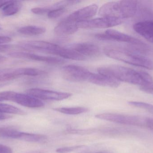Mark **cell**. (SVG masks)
<instances>
[{"label":"cell","mask_w":153,"mask_h":153,"mask_svg":"<svg viewBox=\"0 0 153 153\" xmlns=\"http://www.w3.org/2000/svg\"><path fill=\"white\" fill-rule=\"evenodd\" d=\"M97 71L99 73L112 77L120 82L138 85L140 87L153 83L152 77L147 73L122 66L112 65L101 66L97 69Z\"/></svg>","instance_id":"obj_1"},{"label":"cell","mask_w":153,"mask_h":153,"mask_svg":"<svg viewBox=\"0 0 153 153\" xmlns=\"http://www.w3.org/2000/svg\"><path fill=\"white\" fill-rule=\"evenodd\" d=\"M108 57L134 66L153 70V62L143 55L123 48L108 46L103 49Z\"/></svg>","instance_id":"obj_2"},{"label":"cell","mask_w":153,"mask_h":153,"mask_svg":"<svg viewBox=\"0 0 153 153\" xmlns=\"http://www.w3.org/2000/svg\"><path fill=\"white\" fill-rule=\"evenodd\" d=\"M137 1L132 0L109 2L103 4L99 10L102 17H114L124 20L133 17L136 13Z\"/></svg>","instance_id":"obj_3"},{"label":"cell","mask_w":153,"mask_h":153,"mask_svg":"<svg viewBox=\"0 0 153 153\" xmlns=\"http://www.w3.org/2000/svg\"><path fill=\"white\" fill-rule=\"evenodd\" d=\"M98 119L117 124L144 128L153 130V119L144 116L118 113H102L95 115Z\"/></svg>","instance_id":"obj_4"},{"label":"cell","mask_w":153,"mask_h":153,"mask_svg":"<svg viewBox=\"0 0 153 153\" xmlns=\"http://www.w3.org/2000/svg\"><path fill=\"white\" fill-rule=\"evenodd\" d=\"M0 100L10 101L16 102L21 106L29 108H39L45 104L41 100L27 94L18 93L13 91L0 92Z\"/></svg>","instance_id":"obj_5"},{"label":"cell","mask_w":153,"mask_h":153,"mask_svg":"<svg viewBox=\"0 0 153 153\" xmlns=\"http://www.w3.org/2000/svg\"><path fill=\"white\" fill-rule=\"evenodd\" d=\"M18 46L24 50L38 51L56 55L61 47L56 44L43 40L21 41L19 43Z\"/></svg>","instance_id":"obj_6"},{"label":"cell","mask_w":153,"mask_h":153,"mask_svg":"<svg viewBox=\"0 0 153 153\" xmlns=\"http://www.w3.org/2000/svg\"><path fill=\"white\" fill-rule=\"evenodd\" d=\"M98 39L102 40H111L127 43L137 46H145L146 44L136 38L129 36L114 29H108L103 33L96 34Z\"/></svg>","instance_id":"obj_7"},{"label":"cell","mask_w":153,"mask_h":153,"mask_svg":"<svg viewBox=\"0 0 153 153\" xmlns=\"http://www.w3.org/2000/svg\"><path fill=\"white\" fill-rule=\"evenodd\" d=\"M65 79L74 82L88 81L91 72L82 66L75 65L65 66L62 69Z\"/></svg>","instance_id":"obj_8"},{"label":"cell","mask_w":153,"mask_h":153,"mask_svg":"<svg viewBox=\"0 0 153 153\" xmlns=\"http://www.w3.org/2000/svg\"><path fill=\"white\" fill-rule=\"evenodd\" d=\"M123 21L114 17H104L90 19L77 23L78 28H106L117 26L121 24Z\"/></svg>","instance_id":"obj_9"},{"label":"cell","mask_w":153,"mask_h":153,"mask_svg":"<svg viewBox=\"0 0 153 153\" xmlns=\"http://www.w3.org/2000/svg\"><path fill=\"white\" fill-rule=\"evenodd\" d=\"M27 94L39 100H45L61 101L70 98L72 94L69 93L60 92L39 88L29 89Z\"/></svg>","instance_id":"obj_10"},{"label":"cell","mask_w":153,"mask_h":153,"mask_svg":"<svg viewBox=\"0 0 153 153\" xmlns=\"http://www.w3.org/2000/svg\"><path fill=\"white\" fill-rule=\"evenodd\" d=\"M8 55L13 58L28 59L32 61L43 62L50 64L60 65L64 63L65 62V60L61 57L45 56L26 52H11L9 53Z\"/></svg>","instance_id":"obj_11"},{"label":"cell","mask_w":153,"mask_h":153,"mask_svg":"<svg viewBox=\"0 0 153 153\" xmlns=\"http://www.w3.org/2000/svg\"><path fill=\"white\" fill-rule=\"evenodd\" d=\"M85 57H94L101 54V49L96 44L90 42L75 43L67 47Z\"/></svg>","instance_id":"obj_12"},{"label":"cell","mask_w":153,"mask_h":153,"mask_svg":"<svg viewBox=\"0 0 153 153\" xmlns=\"http://www.w3.org/2000/svg\"><path fill=\"white\" fill-rule=\"evenodd\" d=\"M98 10V6L97 4L88 5L72 13L66 19L76 23L88 20L96 14Z\"/></svg>","instance_id":"obj_13"},{"label":"cell","mask_w":153,"mask_h":153,"mask_svg":"<svg viewBox=\"0 0 153 153\" xmlns=\"http://www.w3.org/2000/svg\"><path fill=\"white\" fill-rule=\"evenodd\" d=\"M133 28L137 34L153 44V20L138 22L133 25Z\"/></svg>","instance_id":"obj_14"},{"label":"cell","mask_w":153,"mask_h":153,"mask_svg":"<svg viewBox=\"0 0 153 153\" xmlns=\"http://www.w3.org/2000/svg\"><path fill=\"white\" fill-rule=\"evenodd\" d=\"M88 81L96 85L111 88H117L120 85V82L118 80L99 73H91Z\"/></svg>","instance_id":"obj_15"},{"label":"cell","mask_w":153,"mask_h":153,"mask_svg":"<svg viewBox=\"0 0 153 153\" xmlns=\"http://www.w3.org/2000/svg\"><path fill=\"white\" fill-rule=\"evenodd\" d=\"M77 23L67 19L59 22L55 28L54 31L57 36H67L75 33L78 30Z\"/></svg>","instance_id":"obj_16"},{"label":"cell","mask_w":153,"mask_h":153,"mask_svg":"<svg viewBox=\"0 0 153 153\" xmlns=\"http://www.w3.org/2000/svg\"><path fill=\"white\" fill-rule=\"evenodd\" d=\"M27 68L0 69V82L11 81L22 76H27Z\"/></svg>","instance_id":"obj_17"},{"label":"cell","mask_w":153,"mask_h":153,"mask_svg":"<svg viewBox=\"0 0 153 153\" xmlns=\"http://www.w3.org/2000/svg\"><path fill=\"white\" fill-rule=\"evenodd\" d=\"M15 139L30 143H44L47 140V137L44 135L30 134L19 131Z\"/></svg>","instance_id":"obj_18"},{"label":"cell","mask_w":153,"mask_h":153,"mask_svg":"<svg viewBox=\"0 0 153 153\" xmlns=\"http://www.w3.org/2000/svg\"><path fill=\"white\" fill-rule=\"evenodd\" d=\"M57 56L66 59H71V60H76V61H84L86 58L82 55L75 52L73 49L69 48L62 47H61Z\"/></svg>","instance_id":"obj_19"},{"label":"cell","mask_w":153,"mask_h":153,"mask_svg":"<svg viewBox=\"0 0 153 153\" xmlns=\"http://www.w3.org/2000/svg\"><path fill=\"white\" fill-rule=\"evenodd\" d=\"M22 6V3L19 1H9L2 8V11L5 16H12L17 13L21 10Z\"/></svg>","instance_id":"obj_20"},{"label":"cell","mask_w":153,"mask_h":153,"mask_svg":"<svg viewBox=\"0 0 153 153\" xmlns=\"http://www.w3.org/2000/svg\"><path fill=\"white\" fill-rule=\"evenodd\" d=\"M46 31L45 28L36 26H27L19 29V33L26 36H38L44 34Z\"/></svg>","instance_id":"obj_21"},{"label":"cell","mask_w":153,"mask_h":153,"mask_svg":"<svg viewBox=\"0 0 153 153\" xmlns=\"http://www.w3.org/2000/svg\"><path fill=\"white\" fill-rule=\"evenodd\" d=\"M57 112L68 115H77L85 113L88 111V109L84 107H59L53 109Z\"/></svg>","instance_id":"obj_22"},{"label":"cell","mask_w":153,"mask_h":153,"mask_svg":"<svg viewBox=\"0 0 153 153\" xmlns=\"http://www.w3.org/2000/svg\"><path fill=\"white\" fill-rule=\"evenodd\" d=\"M0 113L19 115H24L26 114L25 111H23L19 108L9 104L1 103H0Z\"/></svg>","instance_id":"obj_23"},{"label":"cell","mask_w":153,"mask_h":153,"mask_svg":"<svg viewBox=\"0 0 153 153\" xmlns=\"http://www.w3.org/2000/svg\"><path fill=\"white\" fill-rule=\"evenodd\" d=\"M19 131L10 127H0V138L15 139Z\"/></svg>","instance_id":"obj_24"},{"label":"cell","mask_w":153,"mask_h":153,"mask_svg":"<svg viewBox=\"0 0 153 153\" xmlns=\"http://www.w3.org/2000/svg\"><path fill=\"white\" fill-rule=\"evenodd\" d=\"M128 103L132 107L145 110L153 116V104L138 101H129Z\"/></svg>","instance_id":"obj_25"},{"label":"cell","mask_w":153,"mask_h":153,"mask_svg":"<svg viewBox=\"0 0 153 153\" xmlns=\"http://www.w3.org/2000/svg\"><path fill=\"white\" fill-rule=\"evenodd\" d=\"M85 147H86V146L83 145L74 146H69V147H62V148H59L56 149V152L57 153H69L82 150Z\"/></svg>","instance_id":"obj_26"},{"label":"cell","mask_w":153,"mask_h":153,"mask_svg":"<svg viewBox=\"0 0 153 153\" xmlns=\"http://www.w3.org/2000/svg\"><path fill=\"white\" fill-rule=\"evenodd\" d=\"M66 11V8H59L50 10L47 13L49 19H56L62 16Z\"/></svg>","instance_id":"obj_27"},{"label":"cell","mask_w":153,"mask_h":153,"mask_svg":"<svg viewBox=\"0 0 153 153\" xmlns=\"http://www.w3.org/2000/svg\"><path fill=\"white\" fill-rule=\"evenodd\" d=\"M13 46L9 44H0V53L6 52L11 49Z\"/></svg>","instance_id":"obj_28"},{"label":"cell","mask_w":153,"mask_h":153,"mask_svg":"<svg viewBox=\"0 0 153 153\" xmlns=\"http://www.w3.org/2000/svg\"><path fill=\"white\" fill-rule=\"evenodd\" d=\"M140 89L146 93L153 94V83L147 86L140 87Z\"/></svg>","instance_id":"obj_29"},{"label":"cell","mask_w":153,"mask_h":153,"mask_svg":"<svg viewBox=\"0 0 153 153\" xmlns=\"http://www.w3.org/2000/svg\"><path fill=\"white\" fill-rule=\"evenodd\" d=\"M13 151L10 147L0 144V153H12Z\"/></svg>","instance_id":"obj_30"},{"label":"cell","mask_w":153,"mask_h":153,"mask_svg":"<svg viewBox=\"0 0 153 153\" xmlns=\"http://www.w3.org/2000/svg\"><path fill=\"white\" fill-rule=\"evenodd\" d=\"M12 39L10 37L0 36V44H5L11 41Z\"/></svg>","instance_id":"obj_31"},{"label":"cell","mask_w":153,"mask_h":153,"mask_svg":"<svg viewBox=\"0 0 153 153\" xmlns=\"http://www.w3.org/2000/svg\"><path fill=\"white\" fill-rule=\"evenodd\" d=\"M12 116L9 114H4L0 113V120H4L9 119L11 118Z\"/></svg>","instance_id":"obj_32"},{"label":"cell","mask_w":153,"mask_h":153,"mask_svg":"<svg viewBox=\"0 0 153 153\" xmlns=\"http://www.w3.org/2000/svg\"><path fill=\"white\" fill-rule=\"evenodd\" d=\"M9 1H0V8H2L4 5H6L8 3Z\"/></svg>","instance_id":"obj_33"},{"label":"cell","mask_w":153,"mask_h":153,"mask_svg":"<svg viewBox=\"0 0 153 153\" xmlns=\"http://www.w3.org/2000/svg\"><path fill=\"white\" fill-rule=\"evenodd\" d=\"M6 60V57L0 55V64L5 62Z\"/></svg>","instance_id":"obj_34"},{"label":"cell","mask_w":153,"mask_h":153,"mask_svg":"<svg viewBox=\"0 0 153 153\" xmlns=\"http://www.w3.org/2000/svg\"><path fill=\"white\" fill-rule=\"evenodd\" d=\"M95 153H115L113 152H96Z\"/></svg>","instance_id":"obj_35"},{"label":"cell","mask_w":153,"mask_h":153,"mask_svg":"<svg viewBox=\"0 0 153 153\" xmlns=\"http://www.w3.org/2000/svg\"><path fill=\"white\" fill-rule=\"evenodd\" d=\"M3 85H4V84H0V86H2Z\"/></svg>","instance_id":"obj_36"},{"label":"cell","mask_w":153,"mask_h":153,"mask_svg":"<svg viewBox=\"0 0 153 153\" xmlns=\"http://www.w3.org/2000/svg\"><path fill=\"white\" fill-rule=\"evenodd\" d=\"M1 100H0V102H1Z\"/></svg>","instance_id":"obj_37"},{"label":"cell","mask_w":153,"mask_h":153,"mask_svg":"<svg viewBox=\"0 0 153 153\" xmlns=\"http://www.w3.org/2000/svg\"><path fill=\"white\" fill-rule=\"evenodd\" d=\"M152 132H153V131H152Z\"/></svg>","instance_id":"obj_38"}]
</instances>
